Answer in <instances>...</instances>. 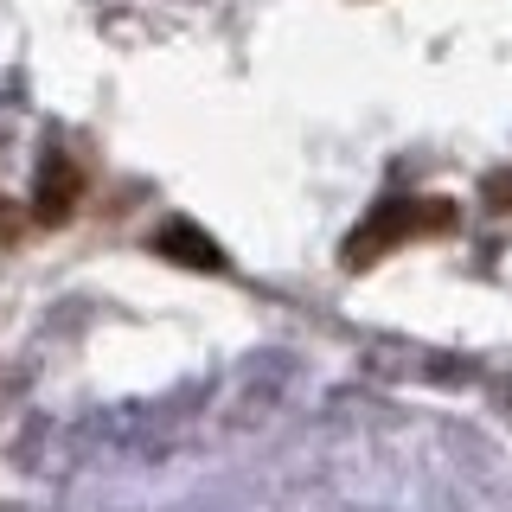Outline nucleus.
I'll return each instance as SVG.
<instances>
[{"instance_id": "nucleus-4", "label": "nucleus", "mask_w": 512, "mask_h": 512, "mask_svg": "<svg viewBox=\"0 0 512 512\" xmlns=\"http://www.w3.org/2000/svg\"><path fill=\"white\" fill-rule=\"evenodd\" d=\"M154 256L186 263V269H205V276H218V269H224V250L192 218H167V224H160V231H154Z\"/></svg>"}, {"instance_id": "nucleus-3", "label": "nucleus", "mask_w": 512, "mask_h": 512, "mask_svg": "<svg viewBox=\"0 0 512 512\" xmlns=\"http://www.w3.org/2000/svg\"><path fill=\"white\" fill-rule=\"evenodd\" d=\"M77 199H84V167H77L71 154H45L39 160V186H32V218L39 224H64L77 212Z\"/></svg>"}, {"instance_id": "nucleus-5", "label": "nucleus", "mask_w": 512, "mask_h": 512, "mask_svg": "<svg viewBox=\"0 0 512 512\" xmlns=\"http://www.w3.org/2000/svg\"><path fill=\"white\" fill-rule=\"evenodd\" d=\"M480 199H487L493 212H512V167H493L487 180H480Z\"/></svg>"}, {"instance_id": "nucleus-2", "label": "nucleus", "mask_w": 512, "mask_h": 512, "mask_svg": "<svg viewBox=\"0 0 512 512\" xmlns=\"http://www.w3.org/2000/svg\"><path fill=\"white\" fill-rule=\"evenodd\" d=\"M288 378H295V365H282L276 352H256V359L237 372L231 384V404H224V429H256L276 416V404L288 397Z\"/></svg>"}, {"instance_id": "nucleus-6", "label": "nucleus", "mask_w": 512, "mask_h": 512, "mask_svg": "<svg viewBox=\"0 0 512 512\" xmlns=\"http://www.w3.org/2000/svg\"><path fill=\"white\" fill-rule=\"evenodd\" d=\"M493 404H500V416L512 423V372H500V378H493Z\"/></svg>"}, {"instance_id": "nucleus-1", "label": "nucleus", "mask_w": 512, "mask_h": 512, "mask_svg": "<svg viewBox=\"0 0 512 512\" xmlns=\"http://www.w3.org/2000/svg\"><path fill=\"white\" fill-rule=\"evenodd\" d=\"M455 224H461L455 199H410V192H397V199H378L372 212L352 224V237L340 244V263L372 269L378 256H391L397 244H410V237H448Z\"/></svg>"}]
</instances>
